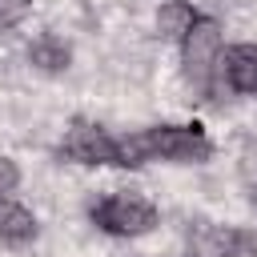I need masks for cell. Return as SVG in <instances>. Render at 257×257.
<instances>
[{
  "label": "cell",
  "mask_w": 257,
  "mask_h": 257,
  "mask_svg": "<svg viewBox=\"0 0 257 257\" xmlns=\"http://www.w3.org/2000/svg\"><path fill=\"white\" fill-rule=\"evenodd\" d=\"M213 157V145L201 124H153L128 137H116V165L141 169L149 161H177V165H201Z\"/></svg>",
  "instance_id": "6da1fadb"
},
{
  "label": "cell",
  "mask_w": 257,
  "mask_h": 257,
  "mask_svg": "<svg viewBox=\"0 0 257 257\" xmlns=\"http://www.w3.org/2000/svg\"><path fill=\"white\" fill-rule=\"evenodd\" d=\"M92 225L112 233V237H141L157 225V205L141 193H112L92 205Z\"/></svg>",
  "instance_id": "7a4b0ae2"
},
{
  "label": "cell",
  "mask_w": 257,
  "mask_h": 257,
  "mask_svg": "<svg viewBox=\"0 0 257 257\" xmlns=\"http://www.w3.org/2000/svg\"><path fill=\"white\" fill-rule=\"evenodd\" d=\"M181 64H185V76L197 88L213 84V72L221 64V24L213 16H197V24L185 32V40H181Z\"/></svg>",
  "instance_id": "3957f363"
},
{
  "label": "cell",
  "mask_w": 257,
  "mask_h": 257,
  "mask_svg": "<svg viewBox=\"0 0 257 257\" xmlns=\"http://www.w3.org/2000/svg\"><path fill=\"white\" fill-rule=\"evenodd\" d=\"M60 157L76 165H116V137H108L100 124L76 120L60 141Z\"/></svg>",
  "instance_id": "277c9868"
},
{
  "label": "cell",
  "mask_w": 257,
  "mask_h": 257,
  "mask_svg": "<svg viewBox=\"0 0 257 257\" xmlns=\"http://www.w3.org/2000/svg\"><path fill=\"white\" fill-rule=\"evenodd\" d=\"M241 245H245V237H241L237 229L201 221V225L189 233L185 257H241Z\"/></svg>",
  "instance_id": "5b68a950"
},
{
  "label": "cell",
  "mask_w": 257,
  "mask_h": 257,
  "mask_svg": "<svg viewBox=\"0 0 257 257\" xmlns=\"http://www.w3.org/2000/svg\"><path fill=\"white\" fill-rule=\"evenodd\" d=\"M217 68L225 72V84L233 92L257 96V44H229Z\"/></svg>",
  "instance_id": "8992f818"
},
{
  "label": "cell",
  "mask_w": 257,
  "mask_h": 257,
  "mask_svg": "<svg viewBox=\"0 0 257 257\" xmlns=\"http://www.w3.org/2000/svg\"><path fill=\"white\" fill-rule=\"evenodd\" d=\"M32 237H36V217H32L20 201H12L8 193H0V241L24 245V241H32Z\"/></svg>",
  "instance_id": "52a82bcc"
},
{
  "label": "cell",
  "mask_w": 257,
  "mask_h": 257,
  "mask_svg": "<svg viewBox=\"0 0 257 257\" xmlns=\"http://www.w3.org/2000/svg\"><path fill=\"white\" fill-rule=\"evenodd\" d=\"M197 24V8L189 0H165L157 8V32L165 40H185V32Z\"/></svg>",
  "instance_id": "ba28073f"
},
{
  "label": "cell",
  "mask_w": 257,
  "mask_h": 257,
  "mask_svg": "<svg viewBox=\"0 0 257 257\" xmlns=\"http://www.w3.org/2000/svg\"><path fill=\"white\" fill-rule=\"evenodd\" d=\"M28 60H32L40 72H64V68H68V60H72V52H68V44H64V40H56L52 32H44V36H36V40H32Z\"/></svg>",
  "instance_id": "9c48e42d"
},
{
  "label": "cell",
  "mask_w": 257,
  "mask_h": 257,
  "mask_svg": "<svg viewBox=\"0 0 257 257\" xmlns=\"http://www.w3.org/2000/svg\"><path fill=\"white\" fill-rule=\"evenodd\" d=\"M28 12H32V0H0V32L16 28Z\"/></svg>",
  "instance_id": "30bf717a"
},
{
  "label": "cell",
  "mask_w": 257,
  "mask_h": 257,
  "mask_svg": "<svg viewBox=\"0 0 257 257\" xmlns=\"http://www.w3.org/2000/svg\"><path fill=\"white\" fill-rule=\"evenodd\" d=\"M20 185V169H16V161L12 157H4L0 153V193H12Z\"/></svg>",
  "instance_id": "8fae6325"
}]
</instances>
